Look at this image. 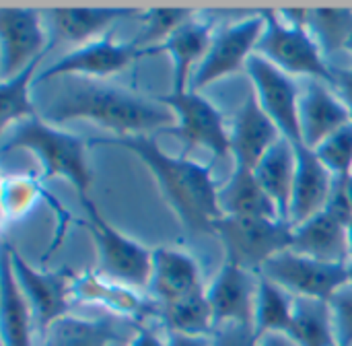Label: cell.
<instances>
[{"label":"cell","mask_w":352,"mask_h":346,"mask_svg":"<svg viewBox=\"0 0 352 346\" xmlns=\"http://www.w3.org/2000/svg\"><path fill=\"white\" fill-rule=\"evenodd\" d=\"M349 250H351V264H352V221L349 223Z\"/></svg>","instance_id":"cell-41"},{"label":"cell","mask_w":352,"mask_h":346,"mask_svg":"<svg viewBox=\"0 0 352 346\" xmlns=\"http://www.w3.org/2000/svg\"><path fill=\"white\" fill-rule=\"evenodd\" d=\"M85 208V227L89 229L99 256V274L126 285L148 287L153 272V250L109 225L89 196H80Z\"/></svg>","instance_id":"cell-6"},{"label":"cell","mask_w":352,"mask_h":346,"mask_svg":"<svg viewBox=\"0 0 352 346\" xmlns=\"http://www.w3.org/2000/svg\"><path fill=\"white\" fill-rule=\"evenodd\" d=\"M291 252L324 262L351 264L349 225L342 223L332 213L324 210L307 219L305 223L293 227Z\"/></svg>","instance_id":"cell-18"},{"label":"cell","mask_w":352,"mask_h":346,"mask_svg":"<svg viewBox=\"0 0 352 346\" xmlns=\"http://www.w3.org/2000/svg\"><path fill=\"white\" fill-rule=\"evenodd\" d=\"M344 50L352 54V33H351V37H349V41H346V45H344Z\"/></svg>","instance_id":"cell-42"},{"label":"cell","mask_w":352,"mask_h":346,"mask_svg":"<svg viewBox=\"0 0 352 346\" xmlns=\"http://www.w3.org/2000/svg\"><path fill=\"white\" fill-rule=\"evenodd\" d=\"M200 281V268L190 254L171 248L153 250V272L148 289L155 299L161 301V305L173 303L202 289Z\"/></svg>","instance_id":"cell-19"},{"label":"cell","mask_w":352,"mask_h":346,"mask_svg":"<svg viewBox=\"0 0 352 346\" xmlns=\"http://www.w3.org/2000/svg\"><path fill=\"white\" fill-rule=\"evenodd\" d=\"M128 345L111 320H82L64 316L43 334L41 346H116Z\"/></svg>","instance_id":"cell-25"},{"label":"cell","mask_w":352,"mask_h":346,"mask_svg":"<svg viewBox=\"0 0 352 346\" xmlns=\"http://www.w3.org/2000/svg\"><path fill=\"white\" fill-rule=\"evenodd\" d=\"M45 56V54H43ZM43 56L25 66L19 74L0 83V128L6 132L12 124H21L31 118H39L31 101V85L35 83V70L41 64Z\"/></svg>","instance_id":"cell-30"},{"label":"cell","mask_w":352,"mask_h":346,"mask_svg":"<svg viewBox=\"0 0 352 346\" xmlns=\"http://www.w3.org/2000/svg\"><path fill=\"white\" fill-rule=\"evenodd\" d=\"M338 346H352V281L342 285L330 299Z\"/></svg>","instance_id":"cell-34"},{"label":"cell","mask_w":352,"mask_h":346,"mask_svg":"<svg viewBox=\"0 0 352 346\" xmlns=\"http://www.w3.org/2000/svg\"><path fill=\"white\" fill-rule=\"evenodd\" d=\"M126 346H167V338H163L151 328H138Z\"/></svg>","instance_id":"cell-38"},{"label":"cell","mask_w":352,"mask_h":346,"mask_svg":"<svg viewBox=\"0 0 352 346\" xmlns=\"http://www.w3.org/2000/svg\"><path fill=\"white\" fill-rule=\"evenodd\" d=\"M262 33H264L262 12L221 29L212 37L208 54L194 70L190 80V91L200 93V89H204L206 85L245 68L248 60L258 50Z\"/></svg>","instance_id":"cell-9"},{"label":"cell","mask_w":352,"mask_h":346,"mask_svg":"<svg viewBox=\"0 0 352 346\" xmlns=\"http://www.w3.org/2000/svg\"><path fill=\"white\" fill-rule=\"evenodd\" d=\"M307 29L320 43L322 52L344 50L352 33L351 8H309Z\"/></svg>","instance_id":"cell-31"},{"label":"cell","mask_w":352,"mask_h":346,"mask_svg":"<svg viewBox=\"0 0 352 346\" xmlns=\"http://www.w3.org/2000/svg\"><path fill=\"white\" fill-rule=\"evenodd\" d=\"M37 192L35 182L23 177L4 180V213L6 215H21L29 208Z\"/></svg>","instance_id":"cell-35"},{"label":"cell","mask_w":352,"mask_h":346,"mask_svg":"<svg viewBox=\"0 0 352 346\" xmlns=\"http://www.w3.org/2000/svg\"><path fill=\"white\" fill-rule=\"evenodd\" d=\"M159 54V47H138L134 41L122 43L113 41L109 35L93 39L76 50L64 54L60 60L50 64L35 76V83H45L47 78L64 76V74H82V76H109L126 70L132 62L142 56Z\"/></svg>","instance_id":"cell-12"},{"label":"cell","mask_w":352,"mask_h":346,"mask_svg":"<svg viewBox=\"0 0 352 346\" xmlns=\"http://www.w3.org/2000/svg\"><path fill=\"white\" fill-rule=\"evenodd\" d=\"M262 17L264 33L256 54L287 74H305L314 80L334 83V70L326 64L324 52L307 25L285 19L280 10H262Z\"/></svg>","instance_id":"cell-5"},{"label":"cell","mask_w":352,"mask_h":346,"mask_svg":"<svg viewBox=\"0 0 352 346\" xmlns=\"http://www.w3.org/2000/svg\"><path fill=\"white\" fill-rule=\"evenodd\" d=\"M2 340L4 346H33V312L14 279L6 250L2 248Z\"/></svg>","instance_id":"cell-24"},{"label":"cell","mask_w":352,"mask_h":346,"mask_svg":"<svg viewBox=\"0 0 352 346\" xmlns=\"http://www.w3.org/2000/svg\"><path fill=\"white\" fill-rule=\"evenodd\" d=\"M256 180L272 198L278 210V219L289 223L293 186L297 175V149L285 136L264 155V159L254 169Z\"/></svg>","instance_id":"cell-21"},{"label":"cell","mask_w":352,"mask_h":346,"mask_svg":"<svg viewBox=\"0 0 352 346\" xmlns=\"http://www.w3.org/2000/svg\"><path fill=\"white\" fill-rule=\"evenodd\" d=\"M283 138L278 126L260 107L254 93H250L231 126V157L233 167L254 171L264 155Z\"/></svg>","instance_id":"cell-15"},{"label":"cell","mask_w":352,"mask_h":346,"mask_svg":"<svg viewBox=\"0 0 352 346\" xmlns=\"http://www.w3.org/2000/svg\"><path fill=\"white\" fill-rule=\"evenodd\" d=\"M352 118L340 97H336L324 80H311L299 101L301 144L316 149L328 136L351 124Z\"/></svg>","instance_id":"cell-17"},{"label":"cell","mask_w":352,"mask_h":346,"mask_svg":"<svg viewBox=\"0 0 352 346\" xmlns=\"http://www.w3.org/2000/svg\"><path fill=\"white\" fill-rule=\"evenodd\" d=\"M318 159L322 161V165L336 177V180H344L352 175V122L346 124L344 128H340L338 132H334L332 136H328L322 144H318L316 149Z\"/></svg>","instance_id":"cell-33"},{"label":"cell","mask_w":352,"mask_h":346,"mask_svg":"<svg viewBox=\"0 0 352 346\" xmlns=\"http://www.w3.org/2000/svg\"><path fill=\"white\" fill-rule=\"evenodd\" d=\"M161 316L167 332L173 334L210 338L217 328L212 307L204 289H198L173 303L161 305Z\"/></svg>","instance_id":"cell-28"},{"label":"cell","mask_w":352,"mask_h":346,"mask_svg":"<svg viewBox=\"0 0 352 346\" xmlns=\"http://www.w3.org/2000/svg\"><path fill=\"white\" fill-rule=\"evenodd\" d=\"M50 124H66L72 120H89L116 136L148 134L151 130H169L175 116L167 105L153 103L144 97L111 87H80L56 99L45 116Z\"/></svg>","instance_id":"cell-2"},{"label":"cell","mask_w":352,"mask_h":346,"mask_svg":"<svg viewBox=\"0 0 352 346\" xmlns=\"http://www.w3.org/2000/svg\"><path fill=\"white\" fill-rule=\"evenodd\" d=\"M219 206L223 217L278 219L276 204L260 186L254 171L239 167H233L231 177L219 188Z\"/></svg>","instance_id":"cell-22"},{"label":"cell","mask_w":352,"mask_h":346,"mask_svg":"<svg viewBox=\"0 0 352 346\" xmlns=\"http://www.w3.org/2000/svg\"><path fill=\"white\" fill-rule=\"evenodd\" d=\"M89 144L120 147L134 153L148 167L165 202L190 233H212V223L223 217L210 165L192 161L186 155L173 157L165 153L153 134L101 136Z\"/></svg>","instance_id":"cell-1"},{"label":"cell","mask_w":352,"mask_h":346,"mask_svg":"<svg viewBox=\"0 0 352 346\" xmlns=\"http://www.w3.org/2000/svg\"><path fill=\"white\" fill-rule=\"evenodd\" d=\"M16 149L37 155L41 163V182L64 177L74 186L78 196H87L91 171L87 163V142L80 136L64 132L39 116L16 124L4 138L2 153Z\"/></svg>","instance_id":"cell-3"},{"label":"cell","mask_w":352,"mask_h":346,"mask_svg":"<svg viewBox=\"0 0 352 346\" xmlns=\"http://www.w3.org/2000/svg\"><path fill=\"white\" fill-rule=\"evenodd\" d=\"M136 10L132 8H113V6H82V8H52L47 10L56 37H62L72 43H89L101 31L122 17H128Z\"/></svg>","instance_id":"cell-23"},{"label":"cell","mask_w":352,"mask_h":346,"mask_svg":"<svg viewBox=\"0 0 352 346\" xmlns=\"http://www.w3.org/2000/svg\"><path fill=\"white\" fill-rule=\"evenodd\" d=\"M210 346H258V336L254 326L223 324L214 328L210 336Z\"/></svg>","instance_id":"cell-36"},{"label":"cell","mask_w":352,"mask_h":346,"mask_svg":"<svg viewBox=\"0 0 352 346\" xmlns=\"http://www.w3.org/2000/svg\"><path fill=\"white\" fill-rule=\"evenodd\" d=\"M287 334L299 346H338L330 303L324 299L295 297Z\"/></svg>","instance_id":"cell-26"},{"label":"cell","mask_w":352,"mask_h":346,"mask_svg":"<svg viewBox=\"0 0 352 346\" xmlns=\"http://www.w3.org/2000/svg\"><path fill=\"white\" fill-rule=\"evenodd\" d=\"M260 274L287 289L293 297L328 301L342 285L351 281V264L324 262L289 250L268 260Z\"/></svg>","instance_id":"cell-8"},{"label":"cell","mask_w":352,"mask_h":346,"mask_svg":"<svg viewBox=\"0 0 352 346\" xmlns=\"http://www.w3.org/2000/svg\"><path fill=\"white\" fill-rule=\"evenodd\" d=\"M334 85L340 91V99L344 101L349 113L352 118V68L346 70H334Z\"/></svg>","instance_id":"cell-37"},{"label":"cell","mask_w":352,"mask_h":346,"mask_svg":"<svg viewBox=\"0 0 352 346\" xmlns=\"http://www.w3.org/2000/svg\"><path fill=\"white\" fill-rule=\"evenodd\" d=\"M351 281H352V264H351Z\"/></svg>","instance_id":"cell-43"},{"label":"cell","mask_w":352,"mask_h":346,"mask_svg":"<svg viewBox=\"0 0 352 346\" xmlns=\"http://www.w3.org/2000/svg\"><path fill=\"white\" fill-rule=\"evenodd\" d=\"M245 70L252 78V93L256 95L260 107L278 126L280 134L287 140H291L293 144H301V95L293 78L260 54H254L248 60Z\"/></svg>","instance_id":"cell-10"},{"label":"cell","mask_w":352,"mask_h":346,"mask_svg":"<svg viewBox=\"0 0 352 346\" xmlns=\"http://www.w3.org/2000/svg\"><path fill=\"white\" fill-rule=\"evenodd\" d=\"M159 101L175 116V124L167 132L175 134L188 151L202 147L219 159L231 155V132L225 126V118L202 93H167Z\"/></svg>","instance_id":"cell-7"},{"label":"cell","mask_w":352,"mask_h":346,"mask_svg":"<svg viewBox=\"0 0 352 346\" xmlns=\"http://www.w3.org/2000/svg\"><path fill=\"white\" fill-rule=\"evenodd\" d=\"M167 346H210V338L206 336H186L167 332Z\"/></svg>","instance_id":"cell-39"},{"label":"cell","mask_w":352,"mask_h":346,"mask_svg":"<svg viewBox=\"0 0 352 346\" xmlns=\"http://www.w3.org/2000/svg\"><path fill=\"white\" fill-rule=\"evenodd\" d=\"M72 297L89 303H99L118 316L140 314L142 301L132 287L120 285L99 272H85L72 279Z\"/></svg>","instance_id":"cell-27"},{"label":"cell","mask_w":352,"mask_h":346,"mask_svg":"<svg viewBox=\"0 0 352 346\" xmlns=\"http://www.w3.org/2000/svg\"><path fill=\"white\" fill-rule=\"evenodd\" d=\"M258 346H299L289 334L285 332H276V334H266L262 338H258Z\"/></svg>","instance_id":"cell-40"},{"label":"cell","mask_w":352,"mask_h":346,"mask_svg":"<svg viewBox=\"0 0 352 346\" xmlns=\"http://www.w3.org/2000/svg\"><path fill=\"white\" fill-rule=\"evenodd\" d=\"M295 149H297V175H295L291 215H289V223L293 227L326 210L336 182V177L322 165L314 149L305 144H295Z\"/></svg>","instance_id":"cell-16"},{"label":"cell","mask_w":352,"mask_h":346,"mask_svg":"<svg viewBox=\"0 0 352 346\" xmlns=\"http://www.w3.org/2000/svg\"><path fill=\"white\" fill-rule=\"evenodd\" d=\"M206 297L212 307L214 324H245L254 326L258 274L225 260L217 279L206 289Z\"/></svg>","instance_id":"cell-14"},{"label":"cell","mask_w":352,"mask_h":346,"mask_svg":"<svg viewBox=\"0 0 352 346\" xmlns=\"http://www.w3.org/2000/svg\"><path fill=\"white\" fill-rule=\"evenodd\" d=\"M0 43V78L6 80L50 50L39 12L25 6H2Z\"/></svg>","instance_id":"cell-13"},{"label":"cell","mask_w":352,"mask_h":346,"mask_svg":"<svg viewBox=\"0 0 352 346\" xmlns=\"http://www.w3.org/2000/svg\"><path fill=\"white\" fill-rule=\"evenodd\" d=\"M212 233L225 248V260L254 274L293 246V225L278 219L221 217L212 223Z\"/></svg>","instance_id":"cell-4"},{"label":"cell","mask_w":352,"mask_h":346,"mask_svg":"<svg viewBox=\"0 0 352 346\" xmlns=\"http://www.w3.org/2000/svg\"><path fill=\"white\" fill-rule=\"evenodd\" d=\"M190 14V8H148L144 17V27L134 43L138 47H159L177 27L192 19Z\"/></svg>","instance_id":"cell-32"},{"label":"cell","mask_w":352,"mask_h":346,"mask_svg":"<svg viewBox=\"0 0 352 346\" xmlns=\"http://www.w3.org/2000/svg\"><path fill=\"white\" fill-rule=\"evenodd\" d=\"M14 279L33 312L35 326L39 328L41 334L68 316L70 310V297H72V274L68 270L60 272H41L35 270L14 248L4 246Z\"/></svg>","instance_id":"cell-11"},{"label":"cell","mask_w":352,"mask_h":346,"mask_svg":"<svg viewBox=\"0 0 352 346\" xmlns=\"http://www.w3.org/2000/svg\"><path fill=\"white\" fill-rule=\"evenodd\" d=\"M212 37L214 35L210 31V25L198 19H188L159 45V52H165L171 56V64H173L171 93L190 91L192 74L200 66L204 56L208 54Z\"/></svg>","instance_id":"cell-20"},{"label":"cell","mask_w":352,"mask_h":346,"mask_svg":"<svg viewBox=\"0 0 352 346\" xmlns=\"http://www.w3.org/2000/svg\"><path fill=\"white\" fill-rule=\"evenodd\" d=\"M293 305H295V297L287 289L258 274V297H256V316H254L256 336L262 338L266 334H276V332L287 334L293 320Z\"/></svg>","instance_id":"cell-29"}]
</instances>
